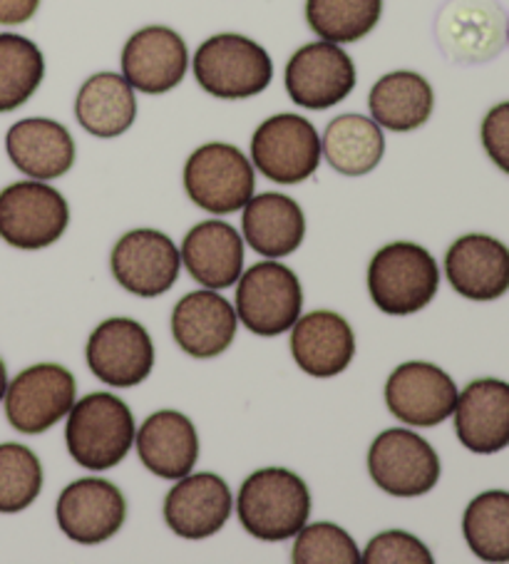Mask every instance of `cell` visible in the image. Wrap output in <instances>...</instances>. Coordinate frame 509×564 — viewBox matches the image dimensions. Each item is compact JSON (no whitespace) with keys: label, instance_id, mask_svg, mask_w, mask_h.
Masks as SVG:
<instances>
[{"label":"cell","instance_id":"34","mask_svg":"<svg viewBox=\"0 0 509 564\" xmlns=\"http://www.w3.org/2000/svg\"><path fill=\"white\" fill-rule=\"evenodd\" d=\"M291 562L296 564H356L360 550L350 534L333 522L303 524L293 544Z\"/></svg>","mask_w":509,"mask_h":564},{"label":"cell","instance_id":"35","mask_svg":"<svg viewBox=\"0 0 509 564\" xmlns=\"http://www.w3.org/2000/svg\"><path fill=\"white\" fill-rule=\"evenodd\" d=\"M360 560L368 564H433V552L423 542L403 530L380 532L368 542Z\"/></svg>","mask_w":509,"mask_h":564},{"label":"cell","instance_id":"15","mask_svg":"<svg viewBox=\"0 0 509 564\" xmlns=\"http://www.w3.org/2000/svg\"><path fill=\"white\" fill-rule=\"evenodd\" d=\"M189 70L184 37L166 25H147L122 47V75L137 93L164 95L177 87Z\"/></svg>","mask_w":509,"mask_h":564},{"label":"cell","instance_id":"2","mask_svg":"<svg viewBox=\"0 0 509 564\" xmlns=\"http://www.w3.org/2000/svg\"><path fill=\"white\" fill-rule=\"evenodd\" d=\"M237 512L243 530L257 540L283 542L308 522V485L283 468L257 470L241 485Z\"/></svg>","mask_w":509,"mask_h":564},{"label":"cell","instance_id":"22","mask_svg":"<svg viewBox=\"0 0 509 564\" xmlns=\"http://www.w3.org/2000/svg\"><path fill=\"white\" fill-rule=\"evenodd\" d=\"M291 330V356L303 373L333 378L354 361L356 334L336 311H313L299 318Z\"/></svg>","mask_w":509,"mask_h":564},{"label":"cell","instance_id":"10","mask_svg":"<svg viewBox=\"0 0 509 564\" xmlns=\"http://www.w3.org/2000/svg\"><path fill=\"white\" fill-rule=\"evenodd\" d=\"M75 376L61 364H35L18 373L6 391V415L18 433L41 435L71 413Z\"/></svg>","mask_w":509,"mask_h":564},{"label":"cell","instance_id":"23","mask_svg":"<svg viewBox=\"0 0 509 564\" xmlns=\"http://www.w3.org/2000/svg\"><path fill=\"white\" fill-rule=\"evenodd\" d=\"M6 152L31 180H57L73 170L77 148L71 130L51 118L18 120L6 134Z\"/></svg>","mask_w":509,"mask_h":564},{"label":"cell","instance_id":"19","mask_svg":"<svg viewBox=\"0 0 509 564\" xmlns=\"http://www.w3.org/2000/svg\"><path fill=\"white\" fill-rule=\"evenodd\" d=\"M239 316L214 289L192 291L172 311V336L192 358H217L234 344Z\"/></svg>","mask_w":509,"mask_h":564},{"label":"cell","instance_id":"18","mask_svg":"<svg viewBox=\"0 0 509 564\" xmlns=\"http://www.w3.org/2000/svg\"><path fill=\"white\" fill-rule=\"evenodd\" d=\"M231 512L229 485L214 473L184 475L164 498V520L184 540L212 538L229 522Z\"/></svg>","mask_w":509,"mask_h":564},{"label":"cell","instance_id":"16","mask_svg":"<svg viewBox=\"0 0 509 564\" xmlns=\"http://www.w3.org/2000/svg\"><path fill=\"white\" fill-rule=\"evenodd\" d=\"M55 518L73 542L100 544L122 530L127 500L110 480L83 478L71 482L61 492Z\"/></svg>","mask_w":509,"mask_h":564},{"label":"cell","instance_id":"28","mask_svg":"<svg viewBox=\"0 0 509 564\" xmlns=\"http://www.w3.org/2000/svg\"><path fill=\"white\" fill-rule=\"evenodd\" d=\"M368 107L373 120L390 132H413L430 120L435 110V93L423 75L396 70L370 87Z\"/></svg>","mask_w":509,"mask_h":564},{"label":"cell","instance_id":"27","mask_svg":"<svg viewBox=\"0 0 509 564\" xmlns=\"http://www.w3.org/2000/svg\"><path fill=\"white\" fill-rule=\"evenodd\" d=\"M75 118L93 138H120L137 120L134 87L117 73L87 77L75 97Z\"/></svg>","mask_w":509,"mask_h":564},{"label":"cell","instance_id":"20","mask_svg":"<svg viewBox=\"0 0 509 564\" xmlns=\"http://www.w3.org/2000/svg\"><path fill=\"white\" fill-rule=\"evenodd\" d=\"M455 433L469 453L492 455L509 445V383L479 378L457 395Z\"/></svg>","mask_w":509,"mask_h":564},{"label":"cell","instance_id":"6","mask_svg":"<svg viewBox=\"0 0 509 564\" xmlns=\"http://www.w3.org/2000/svg\"><path fill=\"white\" fill-rule=\"evenodd\" d=\"M71 224L61 192L41 180L8 184L0 192V239L23 251L53 247Z\"/></svg>","mask_w":509,"mask_h":564},{"label":"cell","instance_id":"17","mask_svg":"<svg viewBox=\"0 0 509 564\" xmlns=\"http://www.w3.org/2000/svg\"><path fill=\"white\" fill-rule=\"evenodd\" d=\"M437 41L455 63H485L505 45V13L495 0H450L437 18Z\"/></svg>","mask_w":509,"mask_h":564},{"label":"cell","instance_id":"11","mask_svg":"<svg viewBox=\"0 0 509 564\" xmlns=\"http://www.w3.org/2000/svg\"><path fill=\"white\" fill-rule=\"evenodd\" d=\"M356 65L344 47L328 41L308 43L291 55L286 65V93L306 110H328L344 102L356 87Z\"/></svg>","mask_w":509,"mask_h":564},{"label":"cell","instance_id":"14","mask_svg":"<svg viewBox=\"0 0 509 564\" xmlns=\"http://www.w3.org/2000/svg\"><path fill=\"white\" fill-rule=\"evenodd\" d=\"M457 386L443 368L427 361H408L390 373L386 403L398 421L433 427L447 421L457 405Z\"/></svg>","mask_w":509,"mask_h":564},{"label":"cell","instance_id":"3","mask_svg":"<svg viewBox=\"0 0 509 564\" xmlns=\"http://www.w3.org/2000/svg\"><path fill=\"white\" fill-rule=\"evenodd\" d=\"M192 70L202 90L219 100H249L273 80L271 55L239 33L207 37L194 53Z\"/></svg>","mask_w":509,"mask_h":564},{"label":"cell","instance_id":"4","mask_svg":"<svg viewBox=\"0 0 509 564\" xmlns=\"http://www.w3.org/2000/svg\"><path fill=\"white\" fill-rule=\"evenodd\" d=\"M440 269L427 249L413 241H393L368 267V291L388 316H410L435 299Z\"/></svg>","mask_w":509,"mask_h":564},{"label":"cell","instance_id":"30","mask_svg":"<svg viewBox=\"0 0 509 564\" xmlns=\"http://www.w3.org/2000/svg\"><path fill=\"white\" fill-rule=\"evenodd\" d=\"M45 77V57L31 37L0 33V115L23 107Z\"/></svg>","mask_w":509,"mask_h":564},{"label":"cell","instance_id":"9","mask_svg":"<svg viewBox=\"0 0 509 564\" xmlns=\"http://www.w3.org/2000/svg\"><path fill=\"white\" fill-rule=\"evenodd\" d=\"M368 473L393 498H420L440 480V458L423 435L405 427L380 433L368 451Z\"/></svg>","mask_w":509,"mask_h":564},{"label":"cell","instance_id":"39","mask_svg":"<svg viewBox=\"0 0 509 564\" xmlns=\"http://www.w3.org/2000/svg\"><path fill=\"white\" fill-rule=\"evenodd\" d=\"M507 37H509V28H507Z\"/></svg>","mask_w":509,"mask_h":564},{"label":"cell","instance_id":"25","mask_svg":"<svg viewBox=\"0 0 509 564\" xmlns=\"http://www.w3.org/2000/svg\"><path fill=\"white\" fill-rule=\"evenodd\" d=\"M182 261L194 281L207 289H229L243 274V239L227 221L209 219L189 229Z\"/></svg>","mask_w":509,"mask_h":564},{"label":"cell","instance_id":"7","mask_svg":"<svg viewBox=\"0 0 509 564\" xmlns=\"http://www.w3.org/2000/svg\"><path fill=\"white\" fill-rule=\"evenodd\" d=\"M321 158L318 130L303 115H273L253 130L251 164L271 182H306L316 174Z\"/></svg>","mask_w":509,"mask_h":564},{"label":"cell","instance_id":"31","mask_svg":"<svg viewBox=\"0 0 509 564\" xmlns=\"http://www.w3.org/2000/svg\"><path fill=\"white\" fill-rule=\"evenodd\" d=\"M383 0H306V21L321 41L346 45L376 31Z\"/></svg>","mask_w":509,"mask_h":564},{"label":"cell","instance_id":"1","mask_svg":"<svg viewBox=\"0 0 509 564\" xmlns=\"http://www.w3.org/2000/svg\"><path fill=\"white\" fill-rule=\"evenodd\" d=\"M134 435L130 405L115 393L85 395L67 413V451L85 470L102 473L120 465L132 451Z\"/></svg>","mask_w":509,"mask_h":564},{"label":"cell","instance_id":"5","mask_svg":"<svg viewBox=\"0 0 509 564\" xmlns=\"http://www.w3.org/2000/svg\"><path fill=\"white\" fill-rule=\"evenodd\" d=\"M184 189L204 212L234 214L253 197L257 174L239 148L229 142H207L184 164Z\"/></svg>","mask_w":509,"mask_h":564},{"label":"cell","instance_id":"26","mask_svg":"<svg viewBox=\"0 0 509 564\" xmlns=\"http://www.w3.org/2000/svg\"><path fill=\"white\" fill-rule=\"evenodd\" d=\"M241 227L247 245L267 259L293 254L306 237V217L299 202L279 192L251 197L243 207Z\"/></svg>","mask_w":509,"mask_h":564},{"label":"cell","instance_id":"13","mask_svg":"<svg viewBox=\"0 0 509 564\" xmlns=\"http://www.w3.org/2000/svg\"><path fill=\"white\" fill-rule=\"evenodd\" d=\"M87 366L102 383L132 388L147 381L154 368V344L134 318L102 321L87 341Z\"/></svg>","mask_w":509,"mask_h":564},{"label":"cell","instance_id":"38","mask_svg":"<svg viewBox=\"0 0 509 564\" xmlns=\"http://www.w3.org/2000/svg\"><path fill=\"white\" fill-rule=\"evenodd\" d=\"M6 391H8V371H6L3 358H0V401L6 398Z\"/></svg>","mask_w":509,"mask_h":564},{"label":"cell","instance_id":"32","mask_svg":"<svg viewBox=\"0 0 509 564\" xmlns=\"http://www.w3.org/2000/svg\"><path fill=\"white\" fill-rule=\"evenodd\" d=\"M467 547L485 562H509V492L487 490L467 505L463 518Z\"/></svg>","mask_w":509,"mask_h":564},{"label":"cell","instance_id":"24","mask_svg":"<svg viewBox=\"0 0 509 564\" xmlns=\"http://www.w3.org/2000/svg\"><path fill=\"white\" fill-rule=\"evenodd\" d=\"M144 468L164 480H180L199 460V435L187 415L160 411L150 415L134 435Z\"/></svg>","mask_w":509,"mask_h":564},{"label":"cell","instance_id":"29","mask_svg":"<svg viewBox=\"0 0 509 564\" xmlns=\"http://www.w3.org/2000/svg\"><path fill=\"white\" fill-rule=\"evenodd\" d=\"M321 152L338 174L364 177L383 160L386 138L373 118L348 112L328 122L321 138Z\"/></svg>","mask_w":509,"mask_h":564},{"label":"cell","instance_id":"12","mask_svg":"<svg viewBox=\"0 0 509 564\" xmlns=\"http://www.w3.org/2000/svg\"><path fill=\"white\" fill-rule=\"evenodd\" d=\"M110 267L115 281L124 291L142 299H154L177 284L182 254L162 231L134 229L117 239Z\"/></svg>","mask_w":509,"mask_h":564},{"label":"cell","instance_id":"21","mask_svg":"<svg viewBox=\"0 0 509 564\" xmlns=\"http://www.w3.org/2000/svg\"><path fill=\"white\" fill-rule=\"evenodd\" d=\"M445 274L459 296L495 301L509 291V249L489 235H465L447 249Z\"/></svg>","mask_w":509,"mask_h":564},{"label":"cell","instance_id":"37","mask_svg":"<svg viewBox=\"0 0 509 564\" xmlns=\"http://www.w3.org/2000/svg\"><path fill=\"white\" fill-rule=\"evenodd\" d=\"M41 8V0H0V25H23Z\"/></svg>","mask_w":509,"mask_h":564},{"label":"cell","instance_id":"33","mask_svg":"<svg viewBox=\"0 0 509 564\" xmlns=\"http://www.w3.org/2000/svg\"><path fill=\"white\" fill-rule=\"evenodd\" d=\"M43 490V465L21 443L0 445V512L15 514L31 508Z\"/></svg>","mask_w":509,"mask_h":564},{"label":"cell","instance_id":"36","mask_svg":"<svg viewBox=\"0 0 509 564\" xmlns=\"http://www.w3.org/2000/svg\"><path fill=\"white\" fill-rule=\"evenodd\" d=\"M479 138H483V148L489 154V160L509 174V100L495 105L485 115Z\"/></svg>","mask_w":509,"mask_h":564},{"label":"cell","instance_id":"8","mask_svg":"<svg viewBox=\"0 0 509 564\" xmlns=\"http://www.w3.org/2000/svg\"><path fill=\"white\" fill-rule=\"evenodd\" d=\"M301 281L279 261H261L239 276L237 316L251 334L271 338L293 328L301 318Z\"/></svg>","mask_w":509,"mask_h":564}]
</instances>
